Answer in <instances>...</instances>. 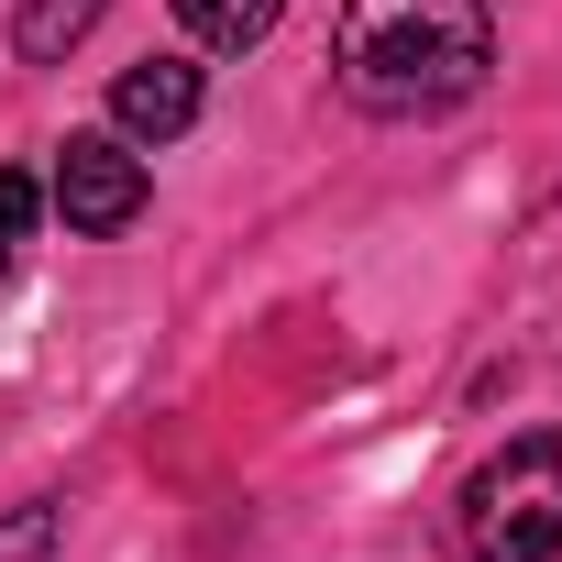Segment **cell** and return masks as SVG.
Segmentation results:
<instances>
[{"label": "cell", "instance_id": "6da1fadb", "mask_svg": "<svg viewBox=\"0 0 562 562\" xmlns=\"http://www.w3.org/2000/svg\"><path fill=\"white\" fill-rule=\"evenodd\" d=\"M496 67V23L485 0H342V34H331V78L353 111L375 122H430L463 111Z\"/></svg>", "mask_w": 562, "mask_h": 562}, {"label": "cell", "instance_id": "7a4b0ae2", "mask_svg": "<svg viewBox=\"0 0 562 562\" xmlns=\"http://www.w3.org/2000/svg\"><path fill=\"white\" fill-rule=\"evenodd\" d=\"M463 551L474 562H562V441L529 430L463 485Z\"/></svg>", "mask_w": 562, "mask_h": 562}, {"label": "cell", "instance_id": "3957f363", "mask_svg": "<svg viewBox=\"0 0 562 562\" xmlns=\"http://www.w3.org/2000/svg\"><path fill=\"white\" fill-rule=\"evenodd\" d=\"M45 199L67 210V232L111 243V232H133V221H144L155 177H144V155H133L122 133H67V155H56V188H45Z\"/></svg>", "mask_w": 562, "mask_h": 562}, {"label": "cell", "instance_id": "277c9868", "mask_svg": "<svg viewBox=\"0 0 562 562\" xmlns=\"http://www.w3.org/2000/svg\"><path fill=\"white\" fill-rule=\"evenodd\" d=\"M199 67L188 56H144V67H122V89H111V122L133 133V144H177L188 122H199Z\"/></svg>", "mask_w": 562, "mask_h": 562}, {"label": "cell", "instance_id": "5b68a950", "mask_svg": "<svg viewBox=\"0 0 562 562\" xmlns=\"http://www.w3.org/2000/svg\"><path fill=\"white\" fill-rule=\"evenodd\" d=\"M100 12H111V0H23V12H12V56L23 67H67L100 34Z\"/></svg>", "mask_w": 562, "mask_h": 562}, {"label": "cell", "instance_id": "8992f818", "mask_svg": "<svg viewBox=\"0 0 562 562\" xmlns=\"http://www.w3.org/2000/svg\"><path fill=\"white\" fill-rule=\"evenodd\" d=\"M177 23H188V45L243 56V45H265L276 23H288V0H177Z\"/></svg>", "mask_w": 562, "mask_h": 562}, {"label": "cell", "instance_id": "52a82bcc", "mask_svg": "<svg viewBox=\"0 0 562 562\" xmlns=\"http://www.w3.org/2000/svg\"><path fill=\"white\" fill-rule=\"evenodd\" d=\"M56 551H67V507H56V496L0 507V562H56Z\"/></svg>", "mask_w": 562, "mask_h": 562}, {"label": "cell", "instance_id": "ba28073f", "mask_svg": "<svg viewBox=\"0 0 562 562\" xmlns=\"http://www.w3.org/2000/svg\"><path fill=\"white\" fill-rule=\"evenodd\" d=\"M34 221H45V188H34L23 166H0V254H12V243H23Z\"/></svg>", "mask_w": 562, "mask_h": 562}, {"label": "cell", "instance_id": "9c48e42d", "mask_svg": "<svg viewBox=\"0 0 562 562\" xmlns=\"http://www.w3.org/2000/svg\"><path fill=\"white\" fill-rule=\"evenodd\" d=\"M0 265H12V254H0Z\"/></svg>", "mask_w": 562, "mask_h": 562}]
</instances>
